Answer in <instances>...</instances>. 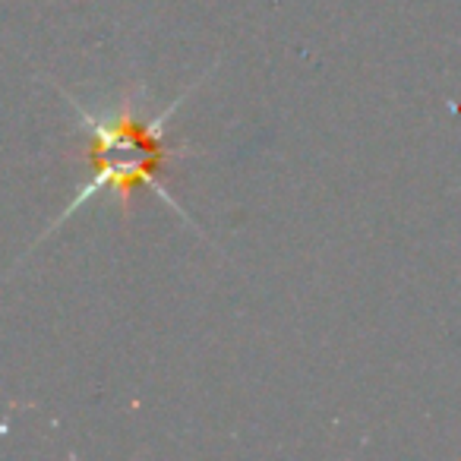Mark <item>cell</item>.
<instances>
[{
  "label": "cell",
  "instance_id": "cell-1",
  "mask_svg": "<svg viewBox=\"0 0 461 461\" xmlns=\"http://www.w3.org/2000/svg\"><path fill=\"white\" fill-rule=\"evenodd\" d=\"M77 114L83 117L89 133L86 142L89 180L64 212V218L73 215L95 193H114L123 205L142 190L161 193L174 158L184 149L165 133V121L174 114V108L158 117H142L136 104H121L108 114H89L77 104Z\"/></svg>",
  "mask_w": 461,
  "mask_h": 461
}]
</instances>
